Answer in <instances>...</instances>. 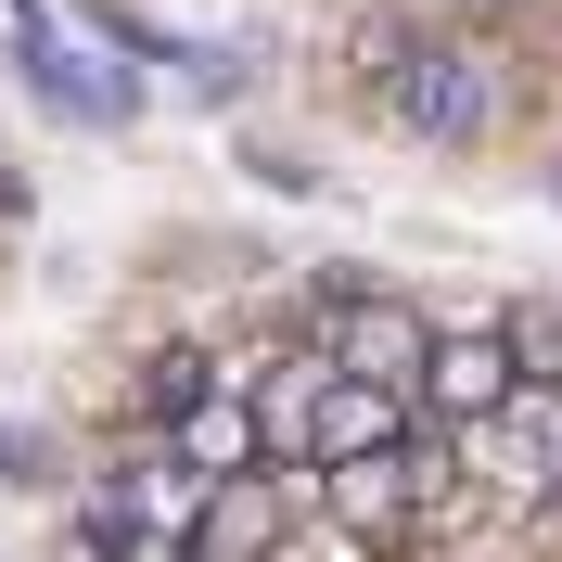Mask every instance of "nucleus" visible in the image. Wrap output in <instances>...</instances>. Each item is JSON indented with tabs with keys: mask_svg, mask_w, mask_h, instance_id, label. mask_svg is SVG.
<instances>
[{
	"mask_svg": "<svg viewBox=\"0 0 562 562\" xmlns=\"http://www.w3.org/2000/svg\"><path fill=\"white\" fill-rule=\"evenodd\" d=\"M525 537H537V562H562V473H550V498L525 512Z\"/></svg>",
	"mask_w": 562,
	"mask_h": 562,
	"instance_id": "nucleus-9",
	"label": "nucleus"
},
{
	"mask_svg": "<svg viewBox=\"0 0 562 562\" xmlns=\"http://www.w3.org/2000/svg\"><path fill=\"white\" fill-rule=\"evenodd\" d=\"M154 435H167V448L192 460L205 486H231V473H256V460H269V448H256V409H244V396H217V384L192 396L179 422H154Z\"/></svg>",
	"mask_w": 562,
	"mask_h": 562,
	"instance_id": "nucleus-7",
	"label": "nucleus"
},
{
	"mask_svg": "<svg viewBox=\"0 0 562 562\" xmlns=\"http://www.w3.org/2000/svg\"><path fill=\"white\" fill-rule=\"evenodd\" d=\"M498 346H512V371H525V384H562V307H550V294L498 307Z\"/></svg>",
	"mask_w": 562,
	"mask_h": 562,
	"instance_id": "nucleus-8",
	"label": "nucleus"
},
{
	"mask_svg": "<svg viewBox=\"0 0 562 562\" xmlns=\"http://www.w3.org/2000/svg\"><path fill=\"white\" fill-rule=\"evenodd\" d=\"M396 435H409V396L319 371V384H307V422H294V460H384Z\"/></svg>",
	"mask_w": 562,
	"mask_h": 562,
	"instance_id": "nucleus-5",
	"label": "nucleus"
},
{
	"mask_svg": "<svg viewBox=\"0 0 562 562\" xmlns=\"http://www.w3.org/2000/svg\"><path fill=\"white\" fill-rule=\"evenodd\" d=\"M384 90H396L409 128L460 140V128L498 115V52H486V38H422V52H384Z\"/></svg>",
	"mask_w": 562,
	"mask_h": 562,
	"instance_id": "nucleus-3",
	"label": "nucleus"
},
{
	"mask_svg": "<svg viewBox=\"0 0 562 562\" xmlns=\"http://www.w3.org/2000/svg\"><path fill=\"white\" fill-rule=\"evenodd\" d=\"M281 537H294L281 486H269V473H231V486H205V512H192V537H179V562H269Z\"/></svg>",
	"mask_w": 562,
	"mask_h": 562,
	"instance_id": "nucleus-6",
	"label": "nucleus"
},
{
	"mask_svg": "<svg viewBox=\"0 0 562 562\" xmlns=\"http://www.w3.org/2000/svg\"><path fill=\"white\" fill-rule=\"evenodd\" d=\"M307 346L346 371V384H384V396H409V371H422V346H435V319L409 307V294H384V281H333L307 307Z\"/></svg>",
	"mask_w": 562,
	"mask_h": 562,
	"instance_id": "nucleus-2",
	"label": "nucleus"
},
{
	"mask_svg": "<svg viewBox=\"0 0 562 562\" xmlns=\"http://www.w3.org/2000/svg\"><path fill=\"white\" fill-rule=\"evenodd\" d=\"M448 473H460V498L486 525H525L537 498H550V473H562V384H512L486 422H460Z\"/></svg>",
	"mask_w": 562,
	"mask_h": 562,
	"instance_id": "nucleus-1",
	"label": "nucleus"
},
{
	"mask_svg": "<svg viewBox=\"0 0 562 562\" xmlns=\"http://www.w3.org/2000/svg\"><path fill=\"white\" fill-rule=\"evenodd\" d=\"M512 384H525V371H512V346H498V319H460V333H435V346H422V371H409V422L460 435V422H486Z\"/></svg>",
	"mask_w": 562,
	"mask_h": 562,
	"instance_id": "nucleus-4",
	"label": "nucleus"
}]
</instances>
